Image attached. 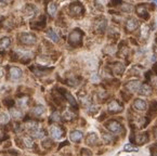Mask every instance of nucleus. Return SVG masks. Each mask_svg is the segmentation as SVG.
<instances>
[{"instance_id":"obj_6","label":"nucleus","mask_w":157,"mask_h":156,"mask_svg":"<svg viewBox=\"0 0 157 156\" xmlns=\"http://www.w3.org/2000/svg\"><path fill=\"white\" fill-rule=\"evenodd\" d=\"M23 73H22V69L20 67H16V66H12L10 67V71H9V79L12 81H16L19 80L20 78L22 77Z\"/></svg>"},{"instance_id":"obj_34","label":"nucleus","mask_w":157,"mask_h":156,"mask_svg":"<svg viewBox=\"0 0 157 156\" xmlns=\"http://www.w3.org/2000/svg\"><path fill=\"white\" fill-rule=\"evenodd\" d=\"M50 122L52 123H60L61 122V116L59 112H53L50 116Z\"/></svg>"},{"instance_id":"obj_27","label":"nucleus","mask_w":157,"mask_h":156,"mask_svg":"<svg viewBox=\"0 0 157 156\" xmlns=\"http://www.w3.org/2000/svg\"><path fill=\"white\" fill-rule=\"evenodd\" d=\"M48 13L50 14L51 16H56V12H58V5L56 2H50L48 3Z\"/></svg>"},{"instance_id":"obj_38","label":"nucleus","mask_w":157,"mask_h":156,"mask_svg":"<svg viewBox=\"0 0 157 156\" xmlns=\"http://www.w3.org/2000/svg\"><path fill=\"white\" fill-rule=\"evenodd\" d=\"M78 83L79 81L77 80L76 78H71V79L67 80V84H68L69 86H76V85H78Z\"/></svg>"},{"instance_id":"obj_40","label":"nucleus","mask_w":157,"mask_h":156,"mask_svg":"<svg viewBox=\"0 0 157 156\" xmlns=\"http://www.w3.org/2000/svg\"><path fill=\"white\" fill-rule=\"evenodd\" d=\"M81 156H92V154H91V152L89 150L83 149L82 152H81Z\"/></svg>"},{"instance_id":"obj_7","label":"nucleus","mask_w":157,"mask_h":156,"mask_svg":"<svg viewBox=\"0 0 157 156\" xmlns=\"http://www.w3.org/2000/svg\"><path fill=\"white\" fill-rule=\"evenodd\" d=\"M83 12V7L81 3L79 2H74L69 6V13L73 16H79L80 14H82Z\"/></svg>"},{"instance_id":"obj_23","label":"nucleus","mask_w":157,"mask_h":156,"mask_svg":"<svg viewBox=\"0 0 157 156\" xmlns=\"http://www.w3.org/2000/svg\"><path fill=\"white\" fill-rule=\"evenodd\" d=\"M60 92L63 94V96H65V99L68 100V102H69V103H71V104H72L73 106H76V105H77V104H76V100H75L74 98H73V96H72V94H71V93H69V92L67 91V90H63V89H61V90H60Z\"/></svg>"},{"instance_id":"obj_26","label":"nucleus","mask_w":157,"mask_h":156,"mask_svg":"<svg viewBox=\"0 0 157 156\" xmlns=\"http://www.w3.org/2000/svg\"><path fill=\"white\" fill-rule=\"evenodd\" d=\"M47 37H48V38H50L53 42H58L59 40H60V37H59V35L56 34V33L54 32L52 28H50V29L47 30Z\"/></svg>"},{"instance_id":"obj_2","label":"nucleus","mask_w":157,"mask_h":156,"mask_svg":"<svg viewBox=\"0 0 157 156\" xmlns=\"http://www.w3.org/2000/svg\"><path fill=\"white\" fill-rule=\"evenodd\" d=\"M107 128V130H109L111 133L114 135H121L124 132V127L120 123L116 122V120H109L107 122V124L105 125Z\"/></svg>"},{"instance_id":"obj_16","label":"nucleus","mask_w":157,"mask_h":156,"mask_svg":"<svg viewBox=\"0 0 157 156\" xmlns=\"http://www.w3.org/2000/svg\"><path fill=\"white\" fill-rule=\"evenodd\" d=\"M94 28L100 33L104 32V29L106 28V21H105V18H102L97 20V21L94 22Z\"/></svg>"},{"instance_id":"obj_39","label":"nucleus","mask_w":157,"mask_h":156,"mask_svg":"<svg viewBox=\"0 0 157 156\" xmlns=\"http://www.w3.org/2000/svg\"><path fill=\"white\" fill-rule=\"evenodd\" d=\"M121 9H123V11H126V12H130L132 10V6L131 5H128V3H125V5H123V7H121Z\"/></svg>"},{"instance_id":"obj_33","label":"nucleus","mask_w":157,"mask_h":156,"mask_svg":"<svg viewBox=\"0 0 157 156\" xmlns=\"http://www.w3.org/2000/svg\"><path fill=\"white\" fill-rule=\"evenodd\" d=\"M44 24H46V20H44V18L42 16V18H40L37 22H33L32 26L35 28H40V27H42V26H44Z\"/></svg>"},{"instance_id":"obj_46","label":"nucleus","mask_w":157,"mask_h":156,"mask_svg":"<svg viewBox=\"0 0 157 156\" xmlns=\"http://www.w3.org/2000/svg\"><path fill=\"white\" fill-rule=\"evenodd\" d=\"M155 5H157V1H155Z\"/></svg>"},{"instance_id":"obj_5","label":"nucleus","mask_w":157,"mask_h":156,"mask_svg":"<svg viewBox=\"0 0 157 156\" xmlns=\"http://www.w3.org/2000/svg\"><path fill=\"white\" fill-rule=\"evenodd\" d=\"M49 133H50L51 138L53 140H60L64 135L63 128L59 126V125H51L50 128H49Z\"/></svg>"},{"instance_id":"obj_13","label":"nucleus","mask_w":157,"mask_h":156,"mask_svg":"<svg viewBox=\"0 0 157 156\" xmlns=\"http://www.w3.org/2000/svg\"><path fill=\"white\" fill-rule=\"evenodd\" d=\"M82 137H83V133H82V131H80V130H73L69 133V139H71L73 142H79V141H81Z\"/></svg>"},{"instance_id":"obj_4","label":"nucleus","mask_w":157,"mask_h":156,"mask_svg":"<svg viewBox=\"0 0 157 156\" xmlns=\"http://www.w3.org/2000/svg\"><path fill=\"white\" fill-rule=\"evenodd\" d=\"M81 40H82V33L79 29L73 30L68 36V42L72 46H78L81 44Z\"/></svg>"},{"instance_id":"obj_43","label":"nucleus","mask_w":157,"mask_h":156,"mask_svg":"<svg viewBox=\"0 0 157 156\" xmlns=\"http://www.w3.org/2000/svg\"><path fill=\"white\" fill-rule=\"evenodd\" d=\"M3 137H5V133H3V131L0 129V140H1V139H3Z\"/></svg>"},{"instance_id":"obj_36","label":"nucleus","mask_w":157,"mask_h":156,"mask_svg":"<svg viewBox=\"0 0 157 156\" xmlns=\"http://www.w3.org/2000/svg\"><path fill=\"white\" fill-rule=\"evenodd\" d=\"M124 151L125 152H136L138 149H136V146H134V145H132V144H126L125 146H124Z\"/></svg>"},{"instance_id":"obj_22","label":"nucleus","mask_w":157,"mask_h":156,"mask_svg":"<svg viewBox=\"0 0 157 156\" xmlns=\"http://www.w3.org/2000/svg\"><path fill=\"white\" fill-rule=\"evenodd\" d=\"M148 141V135H146L145 132L143 133H139V135H136V142L138 144H144Z\"/></svg>"},{"instance_id":"obj_12","label":"nucleus","mask_w":157,"mask_h":156,"mask_svg":"<svg viewBox=\"0 0 157 156\" xmlns=\"http://www.w3.org/2000/svg\"><path fill=\"white\" fill-rule=\"evenodd\" d=\"M46 114V107L41 104H37L32 108V115L36 117H41Z\"/></svg>"},{"instance_id":"obj_1","label":"nucleus","mask_w":157,"mask_h":156,"mask_svg":"<svg viewBox=\"0 0 157 156\" xmlns=\"http://www.w3.org/2000/svg\"><path fill=\"white\" fill-rule=\"evenodd\" d=\"M13 55L16 60L21 61L22 63H25L33 57V52L29 50H26V49H16V50H14Z\"/></svg>"},{"instance_id":"obj_17","label":"nucleus","mask_w":157,"mask_h":156,"mask_svg":"<svg viewBox=\"0 0 157 156\" xmlns=\"http://www.w3.org/2000/svg\"><path fill=\"white\" fill-rule=\"evenodd\" d=\"M112 71L116 74V75H121L125 71V65L121 62H116L112 65Z\"/></svg>"},{"instance_id":"obj_28","label":"nucleus","mask_w":157,"mask_h":156,"mask_svg":"<svg viewBox=\"0 0 157 156\" xmlns=\"http://www.w3.org/2000/svg\"><path fill=\"white\" fill-rule=\"evenodd\" d=\"M102 138H103L104 142L107 143V144H111V143L115 142V139L111 135V132H102Z\"/></svg>"},{"instance_id":"obj_8","label":"nucleus","mask_w":157,"mask_h":156,"mask_svg":"<svg viewBox=\"0 0 157 156\" xmlns=\"http://www.w3.org/2000/svg\"><path fill=\"white\" fill-rule=\"evenodd\" d=\"M140 87H141V81L140 80H130L125 85L126 89H127L129 92H132V93L139 91Z\"/></svg>"},{"instance_id":"obj_15","label":"nucleus","mask_w":157,"mask_h":156,"mask_svg":"<svg viewBox=\"0 0 157 156\" xmlns=\"http://www.w3.org/2000/svg\"><path fill=\"white\" fill-rule=\"evenodd\" d=\"M138 92H139V94L142 96H148L152 93V88H151V86L147 85V84H143V85H141V87H140Z\"/></svg>"},{"instance_id":"obj_9","label":"nucleus","mask_w":157,"mask_h":156,"mask_svg":"<svg viewBox=\"0 0 157 156\" xmlns=\"http://www.w3.org/2000/svg\"><path fill=\"white\" fill-rule=\"evenodd\" d=\"M123 110H124L123 105H121L118 101H116V100L111 101L109 103V105H107V111H109V113H119Z\"/></svg>"},{"instance_id":"obj_35","label":"nucleus","mask_w":157,"mask_h":156,"mask_svg":"<svg viewBox=\"0 0 157 156\" xmlns=\"http://www.w3.org/2000/svg\"><path fill=\"white\" fill-rule=\"evenodd\" d=\"M142 68L140 66H138V65H136V66H133L131 68V74H133V75H141L142 74Z\"/></svg>"},{"instance_id":"obj_3","label":"nucleus","mask_w":157,"mask_h":156,"mask_svg":"<svg viewBox=\"0 0 157 156\" xmlns=\"http://www.w3.org/2000/svg\"><path fill=\"white\" fill-rule=\"evenodd\" d=\"M20 41L22 45H25V46H33L36 44L37 38L34 34H30V33H22L20 35Z\"/></svg>"},{"instance_id":"obj_10","label":"nucleus","mask_w":157,"mask_h":156,"mask_svg":"<svg viewBox=\"0 0 157 156\" xmlns=\"http://www.w3.org/2000/svg\"><path fill=\"white\" fill-rule=\"evenodd\" d=\"M132 107L136 111H139V112H143L147 108V104L144 100L142 99H136L133 101V104H132Z\"/></svg>"},{"instance_id":"obj_32","label":"nucleus","mask_w":157,"mask_h":156,"mask_svg":"<svg viewBox=\"0 0 157 156\" xmlns=\"http://www.w3.org/2000/svg\"><path fill=\"white\" fill-rule=\"evenodd\" d=\"M28 102H29V98H28V96H22V98H20V99L17 100V105H19L20 107H26Z\"/></svg>"},{"instance_id":"obj_30","label":"nucleus","mask_w":157,"mask_h":156,"mask_svg":"<svg viewBox=\"0 0 157 156\" xmlns=\"http://www.w3.org/2000/svg\"><path fill=\"white\" fill-rule=\"evenodd\" d=\"M140 35H141V37L143 39L147 38L148 35H150V27H148V25L143 24V25L141 26V33H140Z\"/></svg>"},{"instance_id":"obj_18","label":"nucleus","mask_w":157,"mask_h":156,"mask_svg":"<svg viewBox=\"0 0 157 156\" xmlns=\"http://www.w3.org/2000/svg\"><path fill=\"white\" fill-rule=\"evenodd\" d=\"M136 13L140 18H144V20H147L148 18V10H146L145 6H138L136 7Z\"/></svg>"},{"instance_id":"obj_45","label":"nucleus","mask_w":157,"mask_h":156,"mask_svg":"<svg viewBox=\"0 0 157 156\" xmlns=\"http://www.w3.org/2000/svg\"><path fill=\"white\" fill-rule=\"evenodd\" d=\"M154 135H155V138L157 139V127H156V128L154 129Z\"/></svg>"},{"instance_id":"obj_14","label":"nucleus","mask_w":157,"mask_h":156,"mask_svg":"<svg viewBox=\"0 0 157 156\" xmlns=\"http://www.w3.org/2000/svg\"><path fill=\"white\" fill-rule=\"evenodd\" d=\"M29 133H30V137L34 139H42L44 137V131L41 129V127H38V128L29 130Z\"/></svg>"},{"instance_id":"obj_21","label":"nucleus","mask_w":157,"mask_h":156,"mask_svg":"<svg viewBox=\"0 0 157 156\" xmlns=\"http://www.w3.org/2000/svg\"><path fill=\"white\" fill-rule=\"evenodd\" d=\"M10 45H11V40L8 37H3V38L0 39V51H6L10 48Z\"/></svg>"},{"instance_id":"obj_31","label":"nucleus","mask_w":157,"mask_h":156,"mask_svg":"<svg viewBox=\"0 0 157 156\" xmlns=\"http://www.w3.org/2000/svg\"><path fill=\"white\" fill-rule=\"evenodd\" d=\"M37 63L40 65L46 66V65H48L49 63H50V59L47 57H44V55H39V57H37Z\"/></svg>"},{"instance_id":"obj_47","label":"nucleus","mask_w":157,"mask_h":156,"mask_svg":"<svg viewBox=\"0 0 157 156\" xmlns=\"http://www.w3.org/2000/svg\"><path fill=\"white\" fill-rule=\"evenodd\" d=\"M156 44H157V38H156Z\"/></svg>"},{"instance_id":"obj_25","label":"nucleus","mask_w":157,"mask_h":156,"mask_svg":"<svg viewBox=\"0 0 157 156\" xmlns=\"http://www.w3.org/2000/svg\"><path fill=\"white\" fill-rule=\"evenodd\" d=\"M63 118H64L65 120H67V122H71V120L75 119V117H76V114H75L73 111L71 110H65L64 112H63L62 114Z\"/></svg>"},{"instance_id":"obj_19","label":"nucleus","mask_w":157,"mask_h":156,"mask_svg":"<svg viewBox=\"0 0 157 156\" xmlns=\"http://www.w3.org/2000/svg\"><path fill=\"white\" fill-rule=\"evenodd\" d=\"M22 143H23L24 146L27 147V149H32V147H34V140H33L32 137L28 135H25L22 137Z\"/></svg>"},{"instance_id":"obj_20","label":"nucleus","mask_w":157,"mask_h":156,"mask_svg":"<svg viewBox=\"0 0 157 156\" xmlns=\"http://www.w3.org/2000/svg\"><path fill=\"white\" fill-rule=\"evenodd\" d=\"M86 142H87V144H88V145L93 146V145H97L98 143H99V138H98V135H95V133L91 132V133H89L88 137H87V140H86Z\"/></svg>"},{"instance_id":"obj_29","label":"nucleus","mask_w":157,"mask_h":156,"mask_svg":"<svg viewBox=\"0 0 157 156\" xmlns=\"http://www.w3.org/2000/svg\"><path fill=\"white\" fill-rule=\"evenodd\" d=\"M10 120V115L6 112H0V125L8 124Z\"/></svg>"},{"instance_id":"obj_37","label":"nucleus","mask_w":157,"mask_h":156,"mask_svg":"<svg viewBox=\"0 0 157 156\" xmlns=\"http://www.w3.org/2000/svg\"><path fill=\"white\" fill-rule=\"evenodd\" d=\"M128 47H126V46H123L121 48H120V50H119V53H120V57H127L128 55Z\"/></svg>"},{"instance_id":"obj_44","label":"nucleus","mask_w":157,"mask_h":156,"mask_svg":"<svg viewBox=\"0 0 157 156\" xmlns=\"http://www.w3.org/2000/svg\"><path fill=\"white\" fill-rule=\"evenodd\" d=\"M44 146H50V145H51V142H50V140H49L48 142H44Z\"/></svg>"},{"instance_id":"obj_24","label":"nucleus","mask_w":157,"mask_h":156,"mask_svg":"<svg viewBox=\"0 0 157 156\" xmlns=\"http://www.w3.org/2000/svg\"><path fill=\"white\" fill-rule=\"evenodd\" d=\"M10 114H11L12 118H14L15 120L21 119V118H23V116H24L22 111L19 110V108H11V110H10Z\"/></svg>"},{"instance_id":"obj_11","label":"nucleus","mask_w":157,"mask_h":156,"mask_svg":"<svg viewBox=\"0 0 157 156\" xmlns=\"http://www.w3.org/2000/svg\"><path fill=\"white\" fill-rule=\"evenodd\" d=\"M126 29L128 30V32H133V30H136V28H138L139 26V22L136 18H127V21H126Z\"/></svg>"},{"instance_id":"obj_42","label":"nucleus","mask_w":157,"mask_h":156,"mask_svg":"<svg viewBox=\"0 0 157 156\" xmlns=\"http://www.w3.org/2000/svg\"><path fill=\"white\" fill-rule=\"evenodd\" d=\"M6 75V71L2 68V67H0V78H3Z\"/></svg>"},{"instance_id":"obj_41","label":"nucleus","mask_w":157,"mask_h":156,"mask_svg":"<svg viewBox=\"0 0 157 156\" xmlns=\"http://www.w3.org/2000/svg\"><path fill=\"white\" fill-rule=\"evenodd\" d=\"M5 104L8 106H11V105H14V101L13 100H10V99H6L5 100Z\"/></svg>"}]
</instances>
